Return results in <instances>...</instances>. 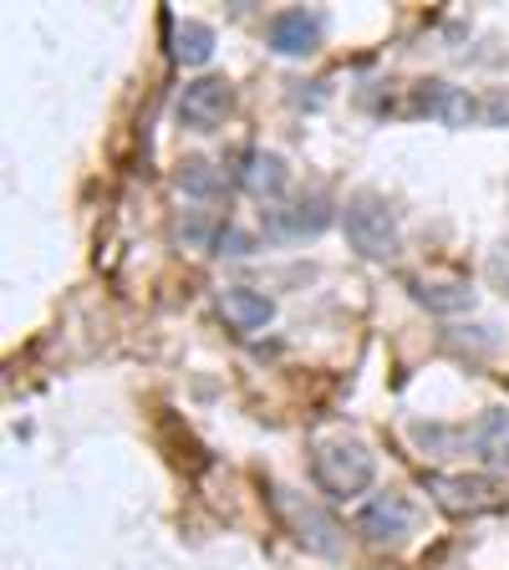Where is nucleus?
I'll return each instance as SVG.
<instances>
[{
	"mask_svg": "<svg viewBox=\"0 0 509 570\" xmlns=\"http://www.w3.org/2000/svg\"><path fill=\"white\" fill-rule=\"evenodd\" d=\"M342 225H347L351 250L362 255V260H392L398 255V214L372 189L351 194L347 209H342Z\"/></svg>",
	"mask_w": 509,
	"mask_h": 570,
	"instance_id": "obj_1",
	"label": "nucleus"
},
{
	"mask_svg": "<svg viewBox=\"0 0 509 570\" xmlns=\"http://www.w3.org/2000/svg\"><path fill=\"white\" fill-rule=\"evenodd\" d=\"M377 478V459L362 438H332L316 449V484H322L332 499H351L362 494Z\"/></svg>",
	"mask_w": 509,
	"mask_h": 570,
	"instance_id": "obj_2",
	"label": "nucleus"
},
{
	"mask_svg": "<svg viewBox=\"0 0 509 570\" xmlns=\"http://www.w3.org/2000/svg\"><path fill=\"white\" fill-rule=\"evenodd\" d=\"M275 509H281V519L291 525V535L306 545V550H316V556H336V550H342V530H336V519L326 515V509H316L306 494L281 490V484H275Z\"/></svg>",
	"mask_w": 509,
	"mask_h": 570,
	"instance_id": "obj_3",
	"label": "nucleus"
},
{
	"mask_svg": "<svg viewBox=\"0 0 509 570\" xmlns=\"http://www.w3.org/2000/svg\"><path fill=\"white\" fill-rule=\"evenodd\" d=\"M229 107H235L229 82L225 77H199V82H188L184 97H178V122L194 128V133H215L219 122L229 118Z\"/></svg>",
	"mask_w": 509,
	"mask_h": 570,
	"instance_id": "obj_4",
	"label": "nucleus"
},
{
	"mask_svg": "<svg viewBox=\"0 0 509 570\" xmlns=\"http://www.w3.org/2000/svg\"><path fill=\"white\" fill-rule=\"evenodd\" d=\"M423 490L454 515H474V509H489L499 499V484L489 474H429Z\"/></svg>",
	"mask_w": 509,
	"mask_h": 570,
	"instance_id": "obj_5",
	"label": "nucleus"
},
{
	"mask_svg": "<svg viewBox=\"0 0 509 570\" xmlns=\"http://www.w3.org/2000/svg\"><path fill=\"white\" fill-rule=\"evenodd\" d=\"M322 31H326L322 15L306 11V6H291V11L270 15L266 41H270V52H281V56H311L322 46Z\"/></svg>",
	"mask_w": 509,
	"mask_h": 570,
	"instance_id": "obj_6",
	"label": "nucleus"
},
{
	"mask_svg": "<svg viewBox=\"0 0 509 570\" xmlns=\"http://www.w3.org/2000/svg\"><path fill=\"white\" fill-rule=\"evenodd\" d=\"M413 504L402 499V494H377V499H367L362 509H357V530L367 535V540H402V535L413 530Z\"/></svg>",
	"mask_w": 509,
	"mask_h": 570,
	"instance_id": "obj_7",
	"label": "nucleus"
},
{
	"mask_svg": "<svg viewBox=\"0 0 509 570\" xmlns=\"http://www.w3.org/2000/svg\"><path fill=\"white\" fill-rule=\"evenodd\" d=\"M219 316H225L229 332H266L275 321V301L266 291H250V286H225L219 291Z\"/></svg>",
	"mask_w": 509,
	"mask_h": 570,
	"instance_id": "obj_8",
	"label": "nucleus"
},
{
	"mask_svg": "<svg viewBox=\"0 0 509 570\" xmlns=\"http://www.w3.org/2000/svg\"><path fill=\"white\" fill-rule=\"evenodd\" d=\"M235 179H240L245 194H254V200H275V194H285V159L281 153H266V148H250L240 159V169H235Z\"/></svg>",
	"mask_w": 509,
	"mask_h": 570,
	"instance_id": "obj_9",
	"label": "nucleus"
},
{
	"mask_svg": "<svg viewBox=\"0 0 509 570\" xmlns=\"http://www.w3.org/2000/svg\"><path fill=\"white\" fill-rule=\"evenodd\" d=\"M408 286H413V301H423L438 316H454V311H469L474 305L469 280H458V276H418Z\"/></svg>",
	"mask_w": 509,
	"mask_h": 570,
	"instance_id": "obj_10",
	"label": "nucleus"
},
{
	"mask_svg": "<svg viewBox=\"0 0 509 570\" xmlns=\"http://www.w3.org/2000/svg\"><path fill=\"white\" fill-rule=\"evenodd\" d=\"M326 225H332V204H326L322 194H311V200L291 204V209L270 214V229H275V235H322Z\"/></svg>",
	"mask_w": 509,
	"mask_h": 570,
	"instance_id": "obj_11",
	"label": "nucleus"
},
{
	"mask_svg": "<svg viewBox=\"0 0 509 570\" xmlns=\"http://www.w3.org/2000/svg\"><path fill=\"white\" fill-rule=\"evenodd\" d=\"M474 453H479L484 464L509 469V412L505 408L479 418V428H474Z\"/></svg>",
	"mask_w": 509,
	"mask_h": 570,
	"instance_id": "obj_12",
	"label": "nucleus"
},
{
	"mask_svg": "<svg viewBox=\"0 0 509 570\" xmlns=\"http://www.w3.org/2000/svg\"><path fill=\"white\" fill-rule=\"evenodd\" d=\"M209 56H215V31L204 26V21H178L174 26V62L204 67Z\"/></svg>",
	"mask_w": 509,
	"mask_h": 570,
	"instance_id": "obj_13",
	"label": "nucleus"
},
{
	"mask_svg": "<svg viewBox=\"0 0 509 570\" xmlns=\"http://www.w3.org/2000/svg\"><path fill=\"white\" fill-rule=\"evenodd\" d=\"M178 189H184L188 200H215L219 189H225V179H219L215 163H204V159H184V163H178Z\"/></svg>",
	"mask_w": 509,
	"mask_h": 570,
	"instance_id": "obj_14",
	"label": "nucleus"
},
{
	"mask_svg": "<svg viewBox=\"0 0 509 570\" xmlns=\"http://www.w3.org/2000/svg\"><path fill=\"white\" fill-rule=\"evenodd\" d=\"M429 107L438 112L443 122H454V128H469V122L479 118V103H474V97H464L458 87H438V93L429 97Z\"/></svg>",
	"mask_w": 509,
	"mask_h": 570,
	"instance_id": "obj_15",
	"label": "nucleus"
},
{
	"mask_svg": "<svg viewBox=\"0 0 509 570\" xmlns=\"http://www.w3.org/2000/svg\"><path fill=\"white\" fill-rule=\"evenodd\" d=\"M484 276H489V286H495V291L509 295V239L489 250V266H484Z\"/></svg>",
	"mask_w": 509,
	"mask_h": 570,
	"instance_id": "obj_16",
	"label": "nucleus"
},
{
	"mask_svg": "<svg viewBox=\"0 0 509 570\" xmlns=\"http://www.w3.org/2000/svg\"><path fill=\"white\" fill-rule=\"evenodd\" d=\"M250 250V235H240V229H225L219 235V255H245Z\"/></svg>",
	"mask_w": 509,
	"mask_h": 570,
	"instance_id": "obj_17",
	"label": "nucleus"
},
{
	"mask_svg": "<svg viewBox=\"0 0 509 570\" xmlns=\"http://www.w3.org/2000/svg\"><path fill=\"white\" fill-rule=\"evenodd\" d=\"M484 112H489L495 122H509V97H495V103L484 107Z\"/></svg>",
	"mask_w": 509,
	"mask_h": 570,
	"instance_id": "obj_18",
	"label": "nucleus"
}]
</instances>
